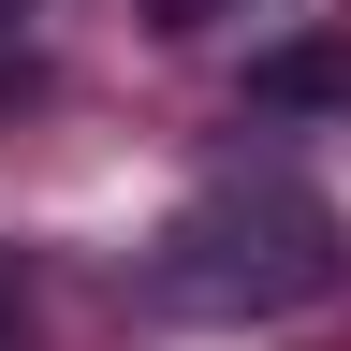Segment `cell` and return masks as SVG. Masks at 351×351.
Wrapping results in <instances>:
<instances>
[{
    "label": "cell",
    "mask_w": 351,
    "mask_h": 351,
    "mask_svg": "<svg viewBox=\"0 0 351 351\" xmlns=\"http://www.w3.org/2000/svg\"><path fill=\"white\" fill-rule=\"evenodd\" d=\"M249 103H278V117L351 103V44H278V59H249Z\"/></svg>",
    "instance_id": "2"
},
{
    "label": "cell",
    "mask_w": 351,
    "mask_h": 351,
    "mask_svg": "<svg viewBox=\"0 0 351 351\" xmlns=\"http://www.w3.org/2000/svg\"><path fill=\"white\" fill-rule=\"evenodd\" d=\"M0 15H29V0H0Z\"/></svg>",
    "instance_id": "3"
},
{
    "label": "cell",
    "mask_w": 351,
    "mask_h": 351,
    "mask_svg": "<svg viewBox=\"0 0 351 351\" xmlns=\"http://www.w3.org/2000/svg\"><path fill=\"white\" fill-rule=\"evenodd\" d=\"M322 293H337V205L293 191V176L205 191L147 249V307H176V322H278V307H322Z\"/></svg>",
    "instance_id": "1"
}]
</instances>
